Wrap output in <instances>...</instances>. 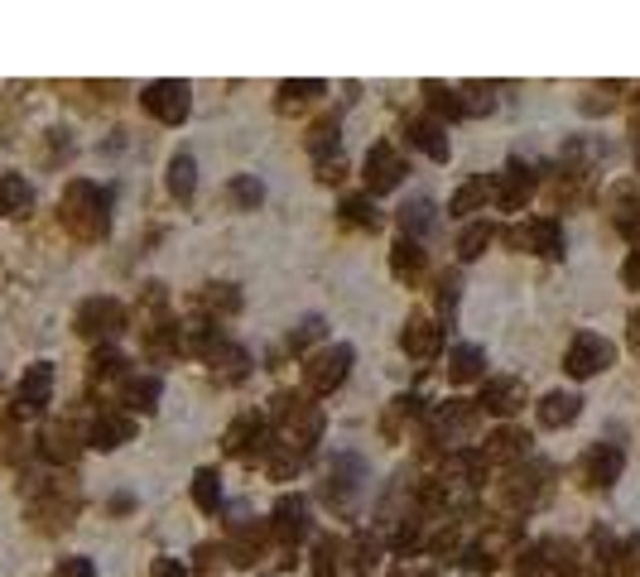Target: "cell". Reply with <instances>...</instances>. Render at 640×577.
<instances>
[{
    "mask_svg": "<svg viewBox=\"0 0 640 577\" xmlns=\"http://www.w3.org/2000/svg\"><path fill=\"white\" fill-rule=\"evenodd\" d=\"M438 347V333L429 323H409L405 327V351H414V357H429V351Z\"/></svg>",
    "mask_w": 640,
    "mask_h": 577,
    "instance_id": "obj_11",
    "label": "cell"
},
{
    "mask_svg": "<svg viewBox=\"0 0 640 577\" xmlns=\"http://www.w3.org/2000/svg\"><path fill=\"white\" fill-rule=\"evenodd\" d=\"M578 405H583V399H578V395H563V390H554L549 399H544L539 419L559 429V423H573V419H578Z\"/></svg>",
    "mask_w": 640,
    "mask_h": 577,
    "instance_id": "obj_7",
    "label": "cell"
},
{
    "mask_svg": "<svg viewBox=\"0 0 640 577\" xmlns=\"http://www.w3.org/2000/svg\"><path fill=\"white\" fill-rule=\"evenodd\" d=\"M154 577H188V573L174 558H159V563H154Z\"/></svg>",
    "mask_w": 640,
    "mask_h": 577,
    "instance_id": "obj_25",
    "label": "cell"
},
{
    "mask_svg": "<svg viewBox=\"0 0 640 577\" xmlns=\"http://www.w3.org/2000/svg\"><path fill=\"white\" fill-rule=\"evenodd\" d=\"M92 438H97V447H116L130 438V423L126 419H101L97 429H92Z\"/></svg>",
    "mask_w": 640,
    "mask_h": 577,
    "instance_id": "obj_13",
    "label": "cell"
},
{
    "mask_svg": "<svg viewBox=\"0 0 640 577\" xmlns=\"http://www.w3.org/2000/svg\"><path fill=\"white\" fill-rule=\"evenodd\" d=\"M342 212H347L352 221H361V227H376V207H371V203H361V197H352V203L342 207Z\"/></svg>",
    "mask_w": 640,
    "mask_h": 577,
    "instance_id": "obj_19",
    "label": "cell"
},
{
    "mask_svg": "<svg viewBox=\"0 0 640 577\" xmlns=\"http://www.w3.org/2000/svg\"><path fill=\"white\" fill-rule=\"evenodd\" d=\"M169 188H174L179 197L193 193V159H188V155H179V159L169 164Z\"/></svg>",
    "mask_w": 640,
    "mask_h": 577,
    "instance_id": "obj_14",
    "label": "cell"
},
{
    "mask_svg": "<svg viewBox=\"0 0 640 577\" xmlns=\"http://www.w3.org/2000/svg\"><path fill=\"white\" fill-rule=\"evenodd\" d=\"M275 529L284 539H299L304 529H308V520H304V501L299 496H284L279 505H275Z\"/></svg>",
    "mask_w": 640,
    "mask_h": 577,
    "instance_id": "obj_6",
    "label": "cell"
},
{
    "mask_svg": "<svg viewBox=\"0 0 640 577\" xmlns=\"http://www.w3.org/2000/svg\"><path fill=\"white\" fill-rule=\"evenodd\" d=\"M429 203H414V207H405V227H424V221H429Z\"/></svg>",
    "mask_w": 640,
    "mask_h": 577,
    "instance_id": "obj_23",
    "label": "cell"
},
{
    "mask_svg": "<svg viewBox=\"0 0 640 577\" xmlns=\"http://www.w3.org/2000/svg\"><path fill=\"white\" fill-rule=\"evenodd\" d=\"M231 193L241 197V203H260V183H251V179H236Z\"/></svg>",
    "mask_w": 640,
    "mask_h": 577,
    "instance_id": "obj_22",
    "label": "cell"
},
{
    "mask_svg": "<svg viewBox=\"0 0 640 577\" xmlns=\"http://www.w3.org/2000/svg\"><path fill=\"white\" fill-rule=\"evenodd\" d=\"M477 371H482V351L477 347H458L453 351V375H458V381H472Z\"/></svg>",
    "mask_w": 640,
    "mask_h": 577,
    "instance_id": "obj_15",
    "label": "cell"
},
{
    "mask_svg": "<svg viewBox=\"0 0 640 577\" xmlns=\"http://www.w3.org/2000/svg\"><path fill=\"white\" fill-rule=\"evenodd\" d=\"M520 395H525V390H520L515 381H491L487 385V409H496V414H511V409L520 405Z\"/></svg>",
    "mask_w": 640,
    "mask_h": 577,
    "instance_id": "obj_8",
    "label": "cell"
},
{
    "mask_svg": "<svg viewBox=\"0 0 640 577\" xmlns=\"http://www.w3.org/2000/svg\"><path fill=\"white\" fill-rule=\"evenodd\" d=\"M612 361V347L602 337H578L573 351H568V375H592Z\"/></svg>",
    "mask_w": 640,
    "mask_h": 577,
    "instance_id": "obj_3",
    "label": "cell"
},
{
    "mask_svg": "<svg viewBox=\"0 0 640 577\" xmlns=\"http://www.w3.org/2000/svg\"><path fill=\"white\" fill-rule=\"evenodd\" d=\"M587 467H592V481H597V486H612V477L621 472V453H616V447H607V453H592L587 457Z\"/></svg>",
    "mask_w": 640,
    "mask_h": 577,
    "instance_id": "obj_10",
    "label": "cell"
},
{
    "mask_svg": "<svg viewBox=\"0 0 640 577\" xmlns=\"http://www.w3.org/2000/svg\"><path fill=\"white\" fill-rule=\"evenodd\" d=\"M313 337H323V323H318V317H304L299 333H294L289 341H294V347H304V341H313Z\"/></svg>",
    "mask_w": 640,
    "mask_h": 577,
    "instance_id": "obj_21",
    "label": "cell"
},
{
    "mask_svg": "<svg viewBox=\"0 0 640 577\" xmlns=\"http://www.w3.org/2000/svg\"><path fill=\"white\" fill-rule=\"evenodd\" d=\"M154 395H159V381H130V399H135V409H154Z\"/></svg>",
    "mask_w": 640,
    "mask_h": 577,
    "instance_id": "obj_17",
    "label": "cell"
},
{
    "mask_svg": "<svg viewBox=\"0 0 640 577\" xmlns=\"http://www.w3.org/2000/svg\"><path fill=\"white\" fill-rule=\"evenodd\" d=\"M395 251H400V255H395V269H400V275H405V269H409V275H414V269H419V251H414V245H409V241H400V245H395Z\"/></svg>",
    "mask_w": 640,
    "mask_h": 577,
    "instance_id": "obj_20",
    "label": "cell"
},
{
    "mask_svg": "<svg viewBox=\"0 0 640 577\" xmlns=\"http://www.w3.org/2000/svg\"><path fill=\"white\" fill-rule=\"evenodd\" d=\"M636 553H640V539H636Z\"/></svg>",
    "mask_w": 640,
    "mask_h": 577,
    "instance_id": "obj_26",
    "label": "cell"
},
{
    "mask_svg": "<svg viewBox=\"0 0 640 577\" xmlns=\"http://www.w3.org/2000/svg\"><path fill=\"white\" fill-rule=\"evenodd\" d=\"M58 577H92V563H87V558H68Z\"/></svg>",
    "mask_w": 640,
    "mask_h": 577,
    "instance_id": "obj_24",
    "label": "cell"
},
{
    "mask_svg": "<svg viewBox=\"0 0 640 577\" xmlns=\"http://www.w3.org/2000/svg\"><path fill=\"white\" fill-rule=\"evenodd\" d=\"M366 183H371L376 193L400 183V159L390 155V145H376V149H371V159H366Z\"/></svg>",
    "mask_w": 640,
    "mask_h": 577,
    "instance_id": "obj_4",
    "label": "cell"
},
{
    "mask_svg": "<svg viewBox=\"0 0 640 577\" xmlns=\"http://www.w3.org/2000/svg\"><path fill=\"white\" fill-rule=\"evenodd\" d=\"M414 140H419L424 149H429L433 159H448V140H438V125H429V121H419L414 125Z\"/></svg>",
    "mask_w": 640,
    "mask_h": 577,
    "instance_id": "obj_16",
    "label": "cell"
},
{
    "mask_svg": "<svg viewBox=\"0 0 640 577\" xmlns=\"http://www.w3.org/2000/svg\"><path fill=\"white\" fill-rule=\"evenodd\" d=\"M347 366H352V347H333V351H323V357L308 366V385L313 390H333V385L347 381Z\"/></svg>",
    "mask_w": 640,
    "mask_h": 577,
    "instance_id": "obj_2",
    "label": "cell"
},
{
    "mask_svg": "<svg viewBox=\"0 0 640 577\" xmlns=\"http://www.w3.org/2000/svg\"><path fill=\"white\" fill-rule=\"evenodd\" d=\"M29 203H34V193L25 179H0V207L5 212H29Z\"/></svg>",
    "mask_w": 640,
    "mask_h": 577,
    "instance_id": "obj_9",
    "label": "cell"
},
{
    "mask_svg": "<svg viewBox=\"0 0 640 577\" xmlns=\"http://www.w3.org/2000/svg\"><path fill=\"white\" fill-rule=\"evenodd\" d=\"M145 106L154 116H159V121H183L188 116V87L183 82H154V87L145 92Z\"/></svg>",
    "mask_w": 640,
    "mask_h": 577,
    "instance_id": "obj_1",
    "label": "cell"
},
{
    "mask_svg": "<svg viewBox=\"0 0 640 577\" xmlns=\"http://www.w3.org/2000/svg\"><path fill=\"white\" fill-rule=\"evenodd\" d=\"M491 241V231L487 227H472L467 236H462V260H472V255H482V245Z\"/></svg>",
    "mask_w": 640,
    "mask_h": 577,
    "instance_id": "obj_18",
    "label": "cell"
},
{
    "mask_svg": "<svg viewBox=\"0 0 640 577\" xmlns=\"http://www.w3.org/2000/svg\"><path fill=\"white\" fill-rule=\"evenodd\" d=\"M193 501L203 505V510H217V501H222L217 472H198V477H193Z\"/></svg>",
    "mask_w": 640,
    "mask_h": 577,
    "instance_id": "obj_12",
    "label": "cell"
},
{
    "mask_svg": "<svg viewBox=\"0 0 640 577\" xmlns=\"http://www.w3.org/2000/svg\"><path fill=\"white\" fill-rule=\"evenodd\" d=\"M49 385H53V371L49 366H34L25 381H20V405H25V409H44V405H49Z\"/></svg>",
    "mask_w": 640,
    "mask_h": 577,
    "instance_id": "obj_5",
    "label": "cell"
}]
</instances>
